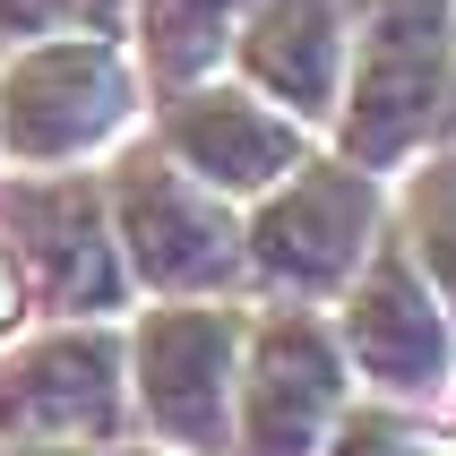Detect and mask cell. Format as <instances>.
<instances>
[{
  "label": "cell",
  "instance_id": "16",
  "mask_svg": "<svg viewBox=\"0 0 456 456\" xmlns=\"http://www.w3.org/2000/svg\"><path fill=\"white\" fill-rule=\"evenodd\" d=\"M0 456H103V448H61V439H0Z\"/></svg>",
  "mask_w": 456,
  "mask_h": 456
},
{
  "label": "cell",
  "instance_id": "2",
  "mask_svg": "<svg viewBox=\"0 0 456 456\" xmlns=\"http://www.w3.org/2000/svg\"><path fill=\"white\" fill-rule=\"evenodd\" d=\"M138 121V61L121 35H44L0 61V164L69 173Z\"/></svg>",
  "mask_w": 456,
  "mask_h": 456
},
{
  "label": "cell",
  "instance_id": "5",
  "mask_svg": "<svg viewBox=\"0 0 456 456\" xmlns=\"http://www.w3.org/2000/svg\"><path fill=\"white\" fill-rule=\"evenodd\" d=\"M241 310L164 302L129 328V405L173 456H232V379H241Z\"/></svg>",
  "mask_w": 456,
  "mask_h": 456
},
{
  "label": "cell",
  "instance_id": "6",
  "mask_svg": "<svg viewBox=\"0 0 456 456\" xmlns=\"http://www.w3.org/2000/svg\"><path fill=\"white\" fill-rule=\"evenodd\" d=\"M354 405V362L328 319L302 302L241 328V379H232V456H319Z\"/></svg>",
  "mask_w": 456,
  "mask_h": 456
},
{
  "label": "cell",
  "instance_id": "11",
  "mask_svg": "<svg viewBox=\"0 0 456 456\" xmlns=\"http://www.w3.org/2000/svg\"><path fill=\"white\" fill-rule=\"evenodd\" d=\"M241 86L293 112V121H336L345 86V0H250L232 35Z\"/></svg>",
  "mask_w": 456,
  "mask_h": 456
},
{
  "label": "cell",
  "instance_id": "15",
  "mask_svg": "<svg viewBox=\"0 0 456 456\" xmlns=\"http://www.w3.org/2000/svg\"><path fill=\"white\" fill-rule=\"evenodd\" d=\"M18 302H26V284H18V267H9V250H0V336L18 328Z\"/></svg>",
  "mask_w": 456,
  "mask_h": 456
},
{
  "label": "cell",
  "instance_id": "17",
  "mask_svg": "<svg viewBox=\"0 0 456 456\" xmlns=\"http://www.w3.org/2000/svg\"><path fill=\"white\" fill-rule=\"evenodd\" d=\"M138 456H173V448H138Z\"/></svg>",
  "mask_w": 456,
  "mask_h": 456
},
{
  "label": "cell",
  "instance_id": "8",
  "mask_svg": "<svg viewBox=\"0 0 456 456\" xmlns=\"http://www.w3.org/2000/svg\"><path fill=\"white\" fill-rule=\"evenodd\" d=\"M336 345H345V362L379 387L387 405H431V396H448L456 328H448L439 293L422 284V267H413V250L396 232H379L370 258L354 267L345 302H336Z\"/></svg>",
  "mask_w": 456,
  "mask_h": 456
},
{
  "label": "cell",
  "instance_id": "3",
  "mask_svg": "<svg viewBox=\"0 0 456 456\" xmlns=\"http://www.w3.org/2000/svg\"><path fill=\"white\" fill-rule=\"evenodd\" d=\"M103 207H112V241H121L129 284H147L164 302H216V293H232L250 276L232 199L190 181L155 138L121 147V164L103 181Z\"/></svg>",
  "mask_w": 456,
  "mask_h": 456
},
{
  "label": "cell",
  "instance_id": "12",
  "mask_svg": "<svg viewBox=\"0 0 456 456\" xmlns=\"http://www.w3.org/2000/svg\"><path fill=\"white\" fill-rule=\"evenodd\" d=\"M241 9H250V0H129L147 77H155V86L216 77V61H224L232 35H241Z\"/></svg>",
  "mask_w": 456,
  "mask_h": 456
},
{
  "label": "cell",
  "instance_id": "4",
  "mask_svg": "<svg viewBox=\"0 0 456 456\" xmlns=\"http://www.w3.org/2000/svg\"><path fill=\"white\" fill-rule=\"evenodd\" d=\"M379 232H387L379 173H362L345 155H302L276 190H258L250 224H241V258L284 302H328L354 284Z\"/></svg>",
  "mask_w": 456,
  "mask_h": 456
},
{
  "label": "cell",
  "instance_id": "9",
  "mask_svg": "<svg viewBox=\"0 0 456 456\" xmlns=\"http://www.w3.org/2000/svg\"><path fill=\"white\" fill-rule=\"evenodd\" d=\"M129 422V345L103 319H69L0 354V439L112 448Z\"/></svg>",
  "mask_w": 456,
  "mask_h": 456
},
{
  "label": "cell",
  "instance_id": "10",
  "mask_svg": "<svg viewBox=\"0 0 456 456\" xmlns=\"http://www.w3.org/2000/svg\"><path fill=\"white\" fill-rule=\"evenodd\" d=\"M155 147L173 155L190 181H207L216 199H258V190H276L310 155V138H302V121L276 112L258 86L190 77V86H164V138H155Z\"/></svg>",
  "mask_w": 456,
  "mask_h": 456
},
{
  "label": "cell",
  "instance_id": "13",
  "mask_svg": "<svg viewBox=\"0 0 456 456\" xmlns=\"http://www.w3.org/2000/svg\"><path fill=\"white\" fill-rule=\"evenodd\" d=\"M396 241L413 250L422 284L439 293V310H448V328H456V147L413 155L405 190H396Z\"/></svg>",
  "mask_w": 456,
  "mask_h": 456
},
{
  "label": "cell",
  "instance_id": "7",
  "mask_svg": "<svg viewBox=\"0 0 456 456\" xmlns=\"http://www.w3.org/2000/svg\"><path fill=\"white\" fill-rule=\"evenodd\" d=\"M0 250L18 284L61 319H112L129 293L112 207L86 173H26L0 190Z\"/></svg>",
  "mask_w": 456,
  "mask_h": 456
},
{
  "label": "cell",
  "instance_id": "1",
  "mask_svg": "<svg viewBox=\"0 0 456 456\" xmlns=\"http://www.w3.org/2000/svg\"><path fill=\"white\" fill-rule=\"evenodd\" d=\"M456 112V0H345L336 147L362 173H396Z\"/></svg>",
  "mask_w": 456,
  "mask_h": 456
},
{
  "label": "cell",
  "instance_id": "14",
  "mask_svg": "<svg viewBox=\"0 0 456 456\" xmlns=\"http://www.w3.org/2000/svg\"><path fill=\"white\" fill-rule=\"evenodd\" d=\"M129 0H0V44H44V35H121Z\"/></svg>",
  "mask_w": 456,
  "mask_h": 456
}]
</instances>
